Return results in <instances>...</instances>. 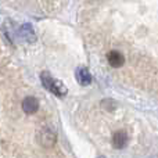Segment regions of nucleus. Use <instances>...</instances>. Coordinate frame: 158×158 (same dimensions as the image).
Masks as SVG:
<instances>
[{
	"instance_id": "1",
	"label": "nucleus",
	"mask_w": 158,
	"mask_h": 158,
	"mask_svg": "<svg viewBox=\"0 0 158 158\" xmlns=\"http://www.w3.org/2000/svg\"><path fill=\"white\" fill-rule=\"evenodd\" d=\"M40 81H42V85L49 90L50 93L56 94L57 97H64L67 94V87L61 83L58 79H54L49 72H42L40 74Z\"/></svg>"
},
{
	"instance_id": "2",
	"label": "nucleus",
	"mask_w": 158,
	"mask_h": 158,
	"mask_svg": "<svg viewBox=\"0 0 158 158\" xmlns=\"http://www.w3.org/2000/svg\"><path fill=\"white\" fill-rule=\"evenodd\" d=\"M56 140H57V135L53 129L50 128H42L38 132V142L42 147L44 148H52L56 144Z\"/></svg>"
},
{
	"instance_id": "3",
	"label": "nucleus",
	"mask_w": 158,
	"mask_h": 158,
	"mask_svg": "<svg viewBox=\"0 0 158 158\" xmlns=\"http://www.w3.org/2000/svg\"><path fill=\"white\" fill-rule=\"evenodd\" d=\"M39 110V100L33 96H28L22 100V111L25 114H35Z\"/></svg>"
},
{
	"instance_id": "4",
	"label": "nucleus",
	"mask_w": 158,
	"mask_h": 158,
	"mask_svg": "<svg viewBox=\"0 0 158 158\" xmlns=\"http://www.w3.org/2000/svg\"><path fill=\"white\" fill-rule=\"evenodd\" d=\"M107 60H108V64L112 68H119L125 63V57L117 50H111V52L107 53Z\"/></svg>"
},
{
	"instance_id": "5",
	"label": "nucleus",
	"mask_w": 158,
	"mask_h": 158,
	"mask_svg": "<svg viewBox=\"0 0 158 158\" xmlns=\"http://www.w3.org/2000/svg\"><path fill=\"white\" fill-rule=\"evenodd\" d=\"M128 140H129V137L125 131H118V132H115L114 136H112V146H114L115 148H118V150H121V148L126 147Z\"/></svg>"
},
{
	"instance_id": "6",
	"label": "nucleus",
	"mask_w": 158,
	"mask_h": 158,
	"mask_svg": "<svg viewBox=\"0 0 158 158\" xmlns=\"http://www.w3.org/2000/svg\"><path fill=\"white\" fill-rule=\"evenodd\" d=\"M75 78H77L79 85H82V86H87V85L92 83V75H90L89 69L83 68V67H81V68L77 69V72H75Z\"/></svg>"
},
{
	"instance_id": "7",
	"label": "nucleus",
	"mask_w": 158,
	"mask_h": 158,
	"mask_svg": "<svg viewBox=\"0 0 158 158\" xmlns=\"http://www.w3.org/2000/svg\"><path fill=\"white\" fill-rule=\"evenodd\" d=\"M19 33H21V36H24L28 42H33V40H35V33H33L32 28H31L29 25H24V27H21Z\"/></svg>"
},
{
	"instance_id": "8",
	"label": "nucleus",
	"mask_w": 158,
	"mask_h": 158,
	"mask_svg": "<svg viewBox=\"0 0 158 158\" xmlns=\"http://www.w3.org/2000/svg\"><path fill=\"white\" fill-rule=\"evenodd\" d=\"M101 107H103L104 110H107V111H114V110L117 108V103H115L114 100L106 98V100L101 101Z\"/></svg>"
},
{
	"instance_id": "9",
	"label": "nucleus",
	"mask_w": 158,
	"mask_h": 158,
	"mask_svg": "<svg viewBox=\"0 0 158 158\" xmlns=\"http://www.w3.org/2000/svg\"><path fill=\"white\" fill-rule=\"evenodd\" d=\"M98 158H104V157H98Z\"/></svg>"
}]
</instances>
